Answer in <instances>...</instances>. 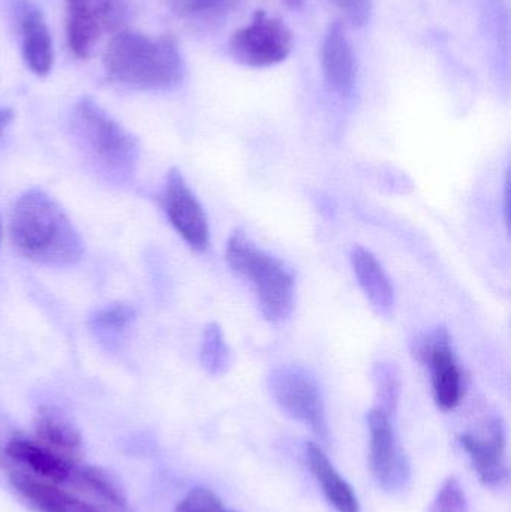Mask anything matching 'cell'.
Listing matches in <instances>:
<instances>
[{"label":"cell","instance_id":"obj_29","mask_svg":"<svg viewBox=\"0 0 511 512\" xmlns=\"http://www.w3.org/2000/svg\"><path fill=\"white\" fill-rule=\"evenodd\" d=\"M14 119V111L11 108L0 107V138Z\"/></svg>","mask_w":511,"mask_h":512},{"label":"cell","instance_id":"obj_12","mask_svg":"<svg viewBox=\"0 0 511 512\" xmlns=\"http://www.w3.org/2000/svg\"><path fill=\"white\" fill-rule=\"evenodd\" d=\"M321 66L330 89L342 96L351 93L356 81V59L344 26L339 21L330 24L324 35Z\"/></svg>","mask_w":511,"mask_h":512},{"label":"cell","instance_id":"obj_19","mask_svg":"<svg viewBox=\"0 0 511 512\" xmlns=\"http://www.w3.org/2000/svg\"><path fill=\"white\" fill-rule=\"evenodd\" d=\"M134 321V307L119 303L98 310L90 319L89 325L99 342L113 346L125 336Z\"/></svg>","mask_w":511,"mask_h":512},{"label":"cell","instance_id":"obj_18","mask_svg":"<svg viewBox=\"0 0 511 512\" xmlns=\"http://www.w3.org/2000/svg\"><path fill=\"white\" fill-rule=\"evenodd\" d=\"M39 442L63 457L81 450V435L77 427L57 409L41 408L35 420Z\"/></svg>","mask_w":511,"mask_h":512},{"label":"cell","instance_id":"obj_15","mask_svg":"<svg viewBox=\"0 0 511 512\" xmlns=\"http://www.w3.org/2000/svg\"><path fill=\"white\" fill-rule=\"evenodd\" d=\"M351 265L363 294L378 315L390 316L395 306V291L381 262L366 249L357 248L351 252Z\"/></svg>","mask_w":511,"mask_h":512},{"label":"cell","instance_id":"obj_8","mask_svg":"<svg viewBox=\"0 0 511 512\" xmlns=\"http://www.w3.org/2000/svg\"><path fill=\"white\" fill-rule=\"evenodd\" d=\"M369 468L381 489L399 492L410 480V465L396 438L389 412L374 408L368 414Z\"/></svg>","mask_w":511,"mask_h":512},{"label":"cell","instance_id":"obj_4","mask_svg":"<svg viewBox=\"0 0 511 512\" xmlns=\"http://www.w3.org/2000/svg\"><path fill=\"white\" fill-rule=\"evenodd\" d=\"M72 131L81 149L111 179L134 176L140 158L137 140L92 98H83L75 105Z\"/></svg>","mask_w":511,"mask_h":512},{"label":"cell","instance_id":"obj_25","mask_svg":"<svg viewBox=\"0 0 511 512\" xmlns=\"http://www.w3.org/2000/svg\"><path fill=\"white\" fill-rule=\"evenodd\" d=\"M375 382H377L378 396L383 402V406L378 408L389 412L390 408H395L399 396V379L395 369L390 364H378L375 370Z\"/></svg>","mask_w":511,"mask_h":512},{"label":"cell","instance_id":"obj_20","mask_svg":"<svg viewBox=\"0 0 511 512\" xmlns=\"http://www.w3.org/2000/svg\"><path fill=\"white\" fill-rule=\"evenodd\" d=\"M200 361L210 375H222L230 366V348L218 324H209L204 330L200 346Z\"/></svg>","mask_w":511,"mask_h":512},{"label":"cell","instance_id":"obj_28","mask_svg":"<svg viewBox=\"0 0 511 512\" xmlns=\"http://www.w3.org/2000/svg\"><path fill=\"white\" fill-rule=\"evenodd\" d=\"M504 219H506L507 231L510 225V170L506 173V183H504Z\"/></svg>","mask_w":511,"mask_h":512},{"label":"cell","instance_id":"obj_24","mask_svg":"<svg viewBox=\"0 0 511 512\" xmlns=\"http://www.w3.org/2000/svg\"><path fill=\"white\" fill-rule=\"evenodd\" d=\"M102 30L117 32L126 20L128 0H90Z\"/></svg>","mask_w":511,"mask_h":512},{"label":"cell","instance_id":"obj_7","mask_svg":"<svg viewBox=\"0 0 511 512\" xmlns=\"http://www.w3.org/2000/svg\"><path fill=\"white\" fill-rule=\"evenodd\" d=\"M414 352L431 373L432 396L438 408L455 409L464 396V379L446 328H437L420 337Z\"/></svg>","mask_w":511,"mask_h":512},{"label":"cell","instance_id":"obj_30","mask_svg":"<svg viewBox=\"0 0 511 512\" xmlns=\"http://www.w3.org/2000/svg\"><path fill=\"white\" fill-rule=\"evenodd\" d=\"M288 5L293 6V8H299V6L303 5V0H285Z\"/></svg>","mask_w":511,"mask_h":512},{"label":"cell","instance_id":"obj_17","mask_svg":"<svg viewBox=\"0 0 511 512\" xmlns=\"http://www.w3.org/2000/svg\"><path fill=\"white\" fill-rule=\"evenodd\" d=\"M101 30L90 0H66V38L75 56L87 59Z\"/></svg>","mask_w":511,"mask_h":512},{"label":"cell","instance_id":"obj_3","mask_svg":"<svg viewBox=\"0 0 511 512\" xmlns=\"http://www.w3.org/2000/svg\"><path fill=\"white\" fill-rule=\"evenodd\" d=\"M228 267L251 283L258 307L267 321L281 324L290 318L296 298V280L284 262L258 249L243 231L237 230L225 248Z\"/></svg>","mask_w":511,"mask_h":512},{"label":"cell","instance_id":"obj_16","mask_svg":"<svg viewBox=\"0 0 511 512\" xmlns=\"http://www.w3.org/2000/svg\"><path fill=\"white\" fill-rule=\"evenodd\" d=\"M306 460H308L309 469L320 484L324 496L336 511L360 512L356 492L347 483V480L342 478L320 445H306Z\"/></svg>","mask_w":511,"mask_h":512},{"label":"cell","instance_id":"obj_10","mask_svg":"<svg viewBox=\"0 0 511 512\" xmlns=\"http://www.w3.org/2000/svg\"><path fill=\"white\" fill-rule=\"evenodd\" d=\"M459 444L482 484L491 489H503L509 483L506 427L500 418L489 420L479 432L462 433Z\"/></svg>","mask_w":511,"mask_h":512},{"label":"cell","instance_id":"obj_2","mask_svg":"<svg viewBox=\"0 0 511 512\" xmlns=\"http://www.w3.org/2000/svg\"><path fill=\"white\" fill-rule=\"evenodd\" d=\"M105 74L114 83L135 90H170L183 80L182 54L170 36H149L119 30L105 50Z\"/></svg>","mask_w":511,"mask_h":512},{"label":"cell","instance_id":"obj_26","mask_svg":"<svg viewBox=\"0 0 511 512\" xmlns=\"http://www.w3.org/2000/svg\"><path fill=\"white\" fill-rule=\"evenodd\" d=\"M332 2L353 26H363L371 18L372 0H332Z\"/></svg>","mask_w":511,"mask_h":512},{"label":"cell","instance_id":"obj_14","mask_svg":"<svg viewBox=\"0 0 511 512\" xmlns=\"http://www.w3.org/2000/svg\"><path fill=\"white\" fill-rule=\"evenodd\" d=\"M11 483L39 512H101L93 505L63 492L56 484L35 475L15 472L11 475Z\"/></svg>","mask_w":511,"mask_h":512},{"label":"cell","instance_id":"obj_9","mask_svg":"<svg viewBox=\"0 0 511 512\" xmlns=\"http://www.w3.org/2000/svg\"><path fill=\"white\" fill-rule=\"evenodd\" d=\"M162 206L168 221L192 251L204 252L209 248L210 230L206 213L176 168L168 173Z\"/></svg>","mask_w":511,"mask_h":512},{"label":"cell","instance_id":"obj_5","mask_svg":"<svg viewBox=\"0 0 511 512\" xmlns=\"http://www.w3.org/2000/svg\"><path fill=\"white\" fill-rule=\"evenodd\" d=\"M228 48L236 62L251 68H267L290 56L293 35L284 21L257 11L251 24L231 35Z\"/></svg>","mask_w":511,"mask_h":512},{"label":"cell","instance_id":"obj_23","mask_svg":"<svg viewBox=\"0 0 511 512\" xmlns=\"http://www.w3.org/2000/svg\"><path fill=\"white\" fill-rule=\"evenodd\" d=\"M174 512H237L228 508L221 498L212 490L197 487L192 489L182 501L177 504Z\"/></svg>","mask_w":511,"mask_h":512},{"label":"cell","instance_id":"obj_22","mask_svg":"<svg viewBox=\"0 0 511 512\" xmlns=\"http://www.w3.org/2000/svg\"><path fill=\"white\" fill-rule=\"evenodd\" d=\"M428 512H468V499L458 478L444 481Z\"/></svg>","mask_w":511,"mask_h":512},{"label":"cell","instance_id":"obj_21","mask_svg":"<svg viewBox=\"0 0 511 512\" xmlns=\"http://www.w3.org/2000/svg\"><path fill=\"white\" fill-rule=\"evenodd\" d=\"M72 477L110 504L123 505L126 502L122 487L104 469L95 466H74Z\"/></svg>","mask_w":511,"mask_h":512},{"label":"cell","instance_id":"obj_6","mask_svg":"<svg viewBox=\"0 0 511 512\" xmlns=\"http://www.w3.org/2000/svg\"><path fill=\"white\" fill-rule=\"evenodd\" d=\"M269 387L276 403L294 420L308 426L315 435L326 438L327 418L317 381L299 367L273 370Z\"/></svg>","mask_w":511,"mask_h":512},{"label":"cell","instance_id":"obj_1","mask_svg":"<svg viewBox=\"0 0 511 512\" xmlns=\"http://www.w3.org/2000/svg\"><path fill=\"white\" fill-rule=\"evenodd\" d=\"M9 234L14 248L38 264L68 267L83 255L80 234L62 207L41 189H30L18 198Z\"/></svg>","mask_w":511,"mask_h":512},{"label":"cell","instance_id":"obj_11","mask_svg":"<svg viewBox=\"0 0 511 512\" xmlns=\"http://www.w3.org/2000/svg\"><path fill=\"white\" fill-rule=\"evenodd\" d=\"M17 18L24 62L33 74L45 77L53 68L54 51L44 14L29 0H20L17 5Z\"/></svg>","mask_w":511,"mask_h":512},{"label":"cell","instance_id":"obj_27","mask_svg":"<svg viewBox=\"0 0 511 512\" xmlns=\"http://www.w3.org/2000/svg\"><path fill=\"white\" fill-rule=\"evenodd\" d=\"M222 0H185L182 8L189 12H207L221 5Z\"/></svg>","mask_w":511,"mask_h":512},{"label":"cell","instance_id":"obj_13","mask_svg":"<svg viewBox=\"0 0 511 512\" xmlns=\"http://www.w3.org/2000/svg\"><path fill=\"white\" fill-rule=\"evenodd\" d=\"M6 454L17 463L26 466L35 477L50 483H63L72 478L74 466L62 454L50 450L41 442L15 438L6 445Z\"/></svg>","mask_w":511,"mask_h":512},{"label":"cell","instance_id":"obj_31","mask_svg":"<svg viewBox=\"0 0 511 512\" xmlns=\"http://www.w3.org/2000/svg\"><path fill=\"white\" fill-rule=\"evenodd\" d=\"M0 234H2V221H0Z\"/></svg>","mask_w":511,"mask_h":512}]
</instances>
